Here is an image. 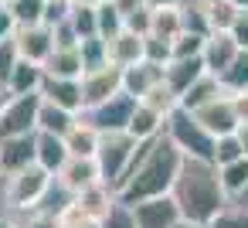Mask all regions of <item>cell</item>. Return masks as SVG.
Returning <instances> with one entry per match:
<instances>
[{"mask_svg":"<svg viewBox=\"0 0 248 228\" xmlns=\"http://www.w3.org/2000/svg\"><path fill=\"white\" fill-rule=\"evenodd\" d=\"M180 167H184V153L170 143L167 133H160L156 140L143 143V150H140L129 177L116 191V197L129 208L140 201H150V197H167L180 177Z\"/></svg>","mask_w":248,"mask_h":228,"instance_id":"6da1fadb","label":"cell"},{"mask_svg":"<svg viewBox=\"0 0 248 228\" xmlns=\"http://www.w3.org/2000/svg\"><path fill=\"white\" fill-rule=\"evenodd\" d=\"M170 197L177 201L180 214L187 221H197V225H211L214 214L231 201L224 184H221L217 163H211V160H184Z\"/></svg>","mask_w":248,"mask_h":228,"instance_id":"7a4b0ae2","label":"cell"},{"mask_svg":"<svg viewBox=\"0 0 248 228\" xmlns=\"http://www.w3.org/2000/svg\"><path fill=\"white\" fill-rule=\"evenodd\" d=\"M140 150H143V143L133 140L129 133H102L99 150H95V163H99L102 184H109L112 191H119L123 180L129 177V170H133Z\"/></svg>","mask_w":248,"mask_h":228,"instance_id":"3957f363","label":"cell"},{"mask_svg":"<svg viewBox=\"0 0 248 228\" xmlns=\"http://www.w3.org/2000/svg\"><path fill=\"white\" fill-rule=\"evenodd\" d=\"M163 133L170 136V143L184 153V160H211L214 163V136L201 126V119L190 109H173L167 116Z\"/></svg>","mask_w":248,"mask_h":228,"instance_id":"277c9868","label":"cell"},{"mask_svg":"<svg viewBox=\"0 0 248 228\" xmlns=\"http://www.w3.org/2000/svg\"><path fill=\"white\" fill-rule=\"evenodd\" d=\"M51 184H55V177L45 167H38V163H31L28 170L14 174V177H4V204H7V211L11 214L34 211Z\"/></svg>","mask_w":248,"mask_h":228,"instance_id":"5b68a950","label":"cell"},{"mask_svg":"<svg viewBox=\"0 0 248 228\" xmlns=\"http://www.w3.org/2000/svg\"><path fill=\"white\" fill-rule=\"evenodd\" d=\"M38 113H41V92L11 96V102L0 109V140L38 133Z\"/></svg>","mask_w":248,"mask_h":228,"instance_id":"8992f818","label":"cell"},{"mask_svg":"<svg viewBox=\"0 0 248 228\" xmlns=\"http://www.w3.org/2000/svg\"><path fill=\"white\" fill-rule=\"evenodd\" d=\"M136 106H140V99L119 92V96H112L109 102L85 109L82 119H85L89 126H95L99 133H126V130H129V119H133V113H136Z\"/></svg>","mask_w":248,"mask_h":228,"instance_id":"52a82bcc","label":"cell"},{"mask_svg":"<svg viewBox=\"0 0 248 228\" xmlns=\"http://www.w3.org/2000/svg\"><path fill=\"white\" fill-rule=\"evenodd\" d=\"M123 92V68L116 65H106V68H92L82 75V99H85V109L92 106H102L109 102L112 96Z\"/></svg>","mask_w":248,"mask_h":228,"instance_id":"ba28073f","label":"cell"},{"mask_svg":"<svg viewBox=\"0 0 248 228\" xmlns=\"http://www.w3.org/2000/svg\"><path fill=\"white\" fill-rule=\"evenodd\" d=\"M194 116L201 119V126H204L214 140H217V136H231V133H238V130H241L231 96H217V99H211L207 106L194 109Z\"/></svg>","mask_w":248,"mask_h":228,"instance_id":"9c48e42d","label":"cell"},{"mask_svg":"<svg viewBox=\"0 0 248 228\" xmlns=\"http://www.w3.org/2000/svg\"><path fill=\"white\" fill-rule=\"evenodd\" d=\"M133 214H136V225L140 228H177L180 225V208L177 201L167 194V197H150V201H140L133 204Z\"/></svg>","mask_w":248,"mask_h":228,"instance_id":"30bf717a","label":"cell"},{"mask_svg":"<svg viewBox=\"0 0 248 228\" xmlns=\"http://www.w3.org/2000/svg\"><path fill=\"white\" fill-rule=\"evenodd\" d=\"M14 45L21 51V58L34 62V65H45L55 51V34L48 24H34V28H17L14 34Z\"/></svg>","mask_w":248,"mask_h":228,"instance_id":"8fae6325","label":"cell"},{"mask_svg":"<svg viewBox=\"0 0 248 228\" xmlns=\"http://www.w3.org/2000/svg\"><path fill=\"white\" fill-rule=\"evenodd\" d=\"M41 99L68 109V113H85V99H82V79H58V75H48L45 72V82H41Z\"/></svg>","mask_w":248,"mask_h":228,"instance_id":"7c38bea8","label":"cell"},{"mask_svg":"<svg viewBox=\"0 0 248 228\" xmlns=\"http://www.w3.org/2000/svg\"><path fill=\"white\" fill-rule=\"evenodd\" d=\"M34 136L38 133L0 140V177H14L34 163Z\"/></svg>","mask_w":248,"mask_h":228,"instance_id":"4fadbf2b","label":"cell"},{"mask_svg":"<svg viewBox=\"0 0 248 228\" xmlns=\"http://www.w3.org/2000/svg\"><path fill=\"white\" fill-rule=\"evenodd\" d=\"M68 143H65V136H55V133H38L34 136V163L38 167H45L51 177H58L62 174V167L68 163Z\"/></svg>","mask_w":248,"mask_h":228,"instance_id":"5bb4252c","label":"cell"},{"mask_svg":"<svg viewBox=\"0 0 248 228\" xmlns=\"http://www.w3.org/2000/svg\"><path fill=\"white\" fill-rule=\"evenodd\" d=\"M238 51H241V48L234 45V38H231L228 31H214V34L204 41V55H201V58H204V65H207V75H214V79H217V75H221V72L238 58Z\"/></svg>","mask_w":248,"mask_h":228,"instance_id":"9a60e30c","label":"cell"},{"mask_svg":"<svg viewBox=\"0 0 248 228\" xmlns=\"http://www.w3.org/2000/svg\"><path fill=\"white\" fill-rule=\"evenodd\" d=\"M99 180H102V174H99L95 157H68V163L58 174V184H65L72 194H82L85 187H92Z\"/></svg>","mask_w":248,"mask_h":228,"instance_id":"2e32d148","label":"cell"},{"mask_svg":"<svg viewBox=\"0 0 248 228\" xmlns=\"http://www.w3.org/2000/svg\"><path fill=\"white\" fill-rule=\"evenodd\" d=\"M116 201H119V197H116V191H112L109 184H102V180H99V184H92V187H85L82 194H75V208H78L89 221H95V225H99L112 208H116Z\"/></svg>","mask_w":248,"mask_h":228,"instance_id":"e0dca14e","label":"cell"},{"mask_svg":"<svg viewBox=\"0 0 248 228\" xmlns=\"http://www.w3.org/2000/svg\"><path fill=\"white\" fill-rule=\"evenodd\" d=\"M207 75V65H204V58H173L167 68H163V82L173 89V96L180 99L197 79H204Z\"/></svg>","mask_w":248,"mask_h":228,"instance_id":"ac0fdd59","label":"cell"},{"mask_svg":"<svg viewBox=\"0 0 248 228\" xmlns=\"http://www.w3.org/2000/svg\"><path fill=\"white\" fill-rule=\"evenodd\" d=\"M163 68L167 65H153V62H140L133 68H123V92L133 96V99H143L150 89H156L163 82Z\"/></svg>","mask_w":248,"mask_h":228,"instance_id":"d6986e66","label":"cell"},{"mask_svg":"<svg viewBox=\"0 0 248 228\" xmlns=\"http://www.w3.org/2000/svg\"><path fill=\"white\" fill-rule=\"evenodd\" d=\"M143 62V38L133 31H123L109 41V65L116 68H133Z\"/></svg>","mask_w":248,"mask_h":228,"instance_id":"ffe728a7","label":"cell"},{"mask_svg":"<svg viewBox=\"0 0 248 228\" xmlns=\"http://www.w3.org/2000/svg\"><path fill=\"white\" fill-rule=\"evenodd\" d=\"M41 82H45V65H34L28 58H21L7 79V92L11 96H28V92H41Z\"/></svg>","mask_w":248,"mask_h":228,"instance_id":"44dd1931","label":"cell"},{"mask_svg":"<svg viewBox=\"0 0 248 228\" xmlns=\"http://www.w3.org/2000/svg\"><path fill=\"white\" fill-rule=\"evenodd\" d=\"M78 123V113H68L48 99H41V113H38V133H55V136H68L72 126Z\"/></svg>","mask_w":248,"mask_h":228,"instance_id":"7402d4cb","label":"cell"},{"mask_svg":"<svg viewBox=\"0 0 248 228\" xmlns=\"http://www.w3.org/2000/svg\"><path fill=\"white\" fill-rule=\"evenodd\" d=\"M163 126H167V116H160L156 109H150V106H136V113H133V119H129V136L133 140H140V143H150V140H156L160 133H163Z\"/></svg>","mask_w":248,"mask_h":228,"instance_id":"603a6c76","label":"cell"},{"mask_svg":"<svg viewBox=\"0 0 248 228\" xmlns=\"http://www.w3.org/2000/svg\"><path fill=\"white\" fill-rule=\"evenodd\" d=\"M45 72L48 75H58V79H82L85 75V65H82L78 48H55L51 58L45 62Z\"/></svg>","mask_w":248,"mask_h":228,"instance_id":"cb8c5ba5","label":"cell"},{"mask_svg":"<svg viewBox=\"0 0 248 228\" xmlns=\"http://www.w3.org/2000/svg\"><path fill=\"white\" fill-rule=\"evenodd\" d=\"M99 140H102V133H99L95 126H89L82 116H78V123L72 126V133L65 136V143H68V153H72V157H95Z\"/></svg>","mask_w":248,"mask_h":228,"instance_id":"d4e9b609","label":"cell"},{"mask_svg":"<svg viewBox=\"0 0 248 228\" xmlns=\"http://www.w3.org/2000/svg\"><path fill=\"white\" fill-rule=\"evenodd\" d=\"M217 96H228L224 89H221V82L214 79V75H204V79H197L184 96H180V109H201V106H207L211 99H217Z\"/></svg>","mask_w":248,"mask_h":228,"instance_id":"484cf974","label":"cell"},{"mask_svg":"<svg viewBox=\"0 0 248 228\" xmlns=\"http://www.w3.org/2000/svg\"><path fill=\"white\" fill-rule=\"evenodd\" d=\"M217 174H221V184H224L231 201H241L248 194V157H241L228 167H217Z\"/></svg>","mask_w":248,"mask_h":228,"instance_id":"4316f807","label":"cell"},{"mask_svg":"<svg viewBox=\"0 0 248 228\" xmlns=\"http://www.w3.org/2000/svg\"><path fill=\"white\" fill-rule=\"evenodd\" d=\"M221 89L228 96H238V92H248V51H238V58L217 75Z\"/></svg>","mask_w":248,"mask_h":228,"instance_id":"83f0119b","label":"cell"},{"mask_svg":"<svg viewBox=\"0 0 248 228\" xmlns=\"http://www.w3.org/2000/svg\"><path fill=\"white\" fill-rule=\"evenodd\" d=\"M180 21H184L187 34H197V38H211L214 34L207 4H180Z\"/></svg>","mask_w":248,"mask_h":228,"instance_id":"f1b7e54d","label":"cell"},{"mask_svg":"<svg viewBox=\"0 0 248 228\" xmlns=\"http://www.w3.org/2000/svg\"><path fill=\"white\" fill-rule=\"evenodd\" d=\"M68 21H72L78 41H85V38H99V14H95V7H89V4H75V0H72Z\"/></svg>","mask_w":248,"mask_h":228,"instance_id":"f546056e","label":"cell"},{"mask_svg":"<svg viewBox=\"0 0 248 228\" xmlns=\"http://www.w3.org/2000/svg\"><path fill=\"white\" fill-rule=\"evenodd\" d=\"M17 28H34V24H45V7L48 0H14V4H7Z\"/></svg>","mask_w":248,"mask_h":228,"instance_id":"4dcf8cb0","label":"cell"},{"mask_svg":"<svg viewBox=\"0 0 248 228\" xmlns=\"http://www.w3.org/2000/svg\"><path fill=\"white\" fill-rule=\"evenodd\" d=\"M78 55H82L85 72L106 68L109 65V41L106 38H85V41H78Z\"/></svg>","mask_w":248,"mask_h":228,"instance_id":"1f68e13d","label":"cell"},{"mask_svg":"<svg viewBox=\"0 0 248 228\" xmlns=\"http://www.w3.org/2000/svg\"><path fill=\"white\" fill-rule=\"evenodd\" d=\"M95 14H99V38L112 41L116 34H123V31H126V17L116 11V4H112V0L99 4V7H95Z\"/></svg>","mask_w":248,"mask_h":228,"instance_id":"d6a6232c","label":"cell"},{"mask_svg":"<svg viewBox=\"0 0 248 228\" xmlns=\"http://www.w3.org/2000/svg\"><path fill=\"white\" fill-rule=\"evenodd\" d=\"M150 34H160V38H177L184 34V21H180V7H163V11H153V31Z\"/></svg>","mask_w":248,"mask_h":228,"instance_id":"836d02e7","label":"cell"},{"mask_svg":"<svg viewBox=\"0 0 248 228\" xmlns=\"http://www.w3.org/2000/svg\"><path fill=\"white\" fill-rule=\"evenodd\" d=\"M207 228H248V204L245 201H228Z\"/></svg>","mask_w":248,"mask_h":228,"instance_id":"e575fe53","label":"cell"},{"mask_svg":"<svg viewBox=\"0 0 248 228\" xmlns=\"http://www.w3.org/2000/svg\"><path fill=\"white\" fill-rule=\"evenodd\" d=\"M140 102H143V106H150V109H156L160 116H170L173 109H180V99L173 96V89H170L167 82H160L156 89H150Z\"/></svg>","mask_w":248,"mask_h":228,"instance_id":"d590c367","label":"cell"},{"mask_svg":"<svg viewBox=\"0 0 248 228\" xmlns=\"http://www.w3.org/2000/svg\"><path fill=\"white\" fill-rule=\"evenodd\" d=\"M143 58L153 65H170L173 62V41L160 38V34H146L143 38Z\"/></svg>","mask_w":248,"mask_h":228,"instance_id":"8d00e7d4","label":"cell"},{"mask_svg":"<svg viewBox=\"0 0 248 228\" xmlns=\"http://www.w3.org/2000/svg\"><path fill=\"white\" fill-rule=\"evenodd\" d=\"M241 157H245V143H241L238 133L214 140V163H217V167H228V163H234V160H241Z\"/></svg>","mask_w":248,"mask_h":228,"instance_id":"74e56055","label":"cell"},{"mask_svg":"<svg viewBox=\"0 0 248 228\" xmlns=\"http://www.w3.org/2000/svg\"><path fill=\"white\" fill-rule=\"evenodd\" d=\"M207 14H211V28H214V31H231V24H234V17H238L241 11L231 4V0H224V4H211Z\"/></svg>","mask_w":248,"mask_h":228,"instance_id":"f35d334b","label":"cell"},{"mask_svg":"<svg viewBox=\"0 0 248 228\" xmlns=\"http://www.w3.org/2000/svg\"><path fill=\"white\" fill-rule=\"evenodd\" d=\"M204 41L207 38H197V34H177L173 38V58H201L204 55Z\"/></svg>","mask_w":248,"mask_h":228,"instance_id":"ab89813d","label":"cell"},{"mask_svg":"<svg viewBox=\"0 0 248 228\" xmlns=\"http://www.w3.org/2000/svg\"><path fill=\"white\" fill-rule=\"evenodd\" d=\"M99 228H140V225H136L133 208H129V204H123V201H116V208L99 221Z\"/></svg>","mask_w":248,"mask_h":228,"instance_id":"60d3db41","label":"cell"},{"mask_svg":"<svg viewBox=\"0 0 248 228\" xmlns=\"http://www.w3.org/2000/svg\"><path fill=\"white\" fill-rule=\"evenodd\" d=\"M17 62H21V51H17L14 38L11 41H0V85H7V79H11V72H14Z\"/></svg>","mask_w":248,"mask_h":228,"instance_id":"b9f144b4","label":"cell"},{"mask_svg":"<svg viewBox=\"0 0 248 228\" xmlns=\"http://www.w3.org/2000/svg\"><path fill=\"white\" fill-rule=\"evenodd\" d=\"M126 31H133V34L146 38V34L153 31V11H150V7H140V11H133V14L126 17Z\"/></svg>","mask_w":248,"mask_h":228,"instance_id":"7bdbcfd3","label":"cell"},{"mask_svg":"<svg viewBox=\"0 0 248 228\" xmlns=\"http://www.w3.org/2000/svg\"><path fill=\"white\" fill-rule=\"evenodd\" d=\"M51 34H55V48H78V34H75V28H72L68 17L62 24H55Z\"/></svg>","mask_w":248,"mask_h":228,"instance_id":"ee69618b","label":"cell"},{"mask_svg":"<svg viewBox=\"0 0 248 228\" xmlns=\"http://www.w3.org/2000/svg\"><path fill=\"white\" fill-rule=\"evenodd\" d=\"M228 34L234 38V45H238L241 51H248V11H241V14L234 17V24H231Z\"/></svg>","mask_w":248,"mask_h":228,"instance_id":"f6af8a7d","label":"cell"},{"mask_svg":"<svg viewBox=\"0 0 248 228\" xmlns=\"http://www.w3.org/2000/svg\"><path fill=\"white\" fill-rule=\"evenodd\" d=\"M14 34H17V21L7 4H0V41H11Z\"/></svg>","mask_w":248,"mask_h":228,"instance_id":"bcb514c9","label":"cell"},{"mask_svg":"<svg viewBox=\"0 0 248 228\" xmlns=\"http://www.w3.org/2000/svg\"><path fill=\"white\" fill-rule=\"evenodd\" d=\"M62 228H99V225H95V221H89V218L72 204V208L65 211V218H62Z\"/></svg>","mask_w":248,"mask_h":228,"instance_id":"7dc6e473","label":"cell"},{"mask_svg":"<svg viewBox=\"0 0 248 228\" xmlns=\"http://www.w3.org/2000/svg\"><path fill=\"white\" fill-rule=\"evenodd\" d=\"M231 102H234L238 123H241V126H248V92H238V96H231Z\"/></svg>","mask_w":248,"mask_h":228,"instance_id":"c3c4849f","label":"cell"},{"mask_svg":"<svg viewBox=\"0 0 248 228\" xmlns=\"http://www.w3.org/2000/svg\"><path fill=\"white\" fill-rule=\"evenodd\" d=\"M116 4V11L123 14V17H129L133 11H140V7H146V0H112Z\"/></svg>","mask_w":248,"mask_h":228,"instance_id":"681fc988","label":"cell"},{"mask_svg":"<svg viewBox=\"0 0 248 228\" xmlns=\"http://www.w3.org/2000/svg\"><path fill=\"white\" fill-rule=\"evenodd\" d=\"M0 228H21V221H17L7 208H0Z\"/></svg>","mask_w":248,"mask_h":228,"instance_id":"f907efd6","label":"cell"},{"mask_svg":"<svg viewBox=\"0 0 248 228\" xmlns=\"http://www.w3.org/2000/svg\"><path fill=\"white\" fill-rule=\"evenodd\" d=\"M150 11H163V7H180V0H146Z\"/></svg>","mask_w":248,"mask_h":228,"instance_id":"816d5d0a","label":"cell"},{"mask_svg":"<svg viewBox=\"0 0 248 228\" xmlns=\"http://www.w3.org/2000/svg\"><path fill=\"white\" fill-rule=\"evenodd\" d=\"M11 102V92H7V85H0V109H4Z\"/></svg>","mask_w":248,"mask_h":228,"instance_id":"f5cc1de1","label":"cell"},{"mask_svg":"<svg viewBox=\"0 0 248 228\" xmlns=\"http://www.w3.org/2000/svg\"><path fill=\"white\" fill-rule=\"evenodd\" d=\"M238 136H241V143H245V157H248V126H241Z\"/></svg>","mask_w":248,"mask_h":228,"instance_id":"db71d44e","label":"cell"},{"mask_svg":"<svg viewBox=\"0 0 248 228\" xmlns=\"http://www.w3.org/2000/svg\"><path fill=\"white\" fill-rule=\"evenodd\" d=\"M177 228H207V225H197V221H187V218H180V225Z\"/></svg>","mask_w":248,"mask_h":228,"instance_id":"11a10c76","label":"cell"},{"mask_svg":"<svg viewBox=\"0 0 248 228\" xmlns=\"http://www.w3.org/2000/svg\"><path fill=\"white\" fill-rule=\"evenodd\" d=\"M75 4H89V7H99V4H106V0H75Z\"/></svg>","mask_w":248,"mask_h":228,"instance_id":"9f6ffc18","label":"cell"},{"mask_svg":"<svg viewBox=\"0 0 248 228\" xmlns=\"http://www.w3.org/2000/svg\"><path fill=\"white\" fill-rule=\"evenodd\" d=\"M231 4H234L238 11H248V0H231Z\"/></svg>","mask_w":248,"mask_h":228,"instance_id":"6f0895ef","label":"cell"},{"mask_svg":"<svg viewBox=\"0 0 248 228\" xmlns=\"http://www.w3.org/2000/svg\"><path fill=\"white\" fill-rule=\"evenodd\" d=\"M180 4H204V0H180Z\"/></svg>","mask_w":248,"mask_h":228,"instance_id":"680465c9","label":"cell"},{"mask_svg":"<svg viewBox=\"0 0 248 228\" xmlns=\"http://www.w3.org/2000/svg\"><path fill=\"white\" fill-rule=\"evenodd\" d=\"M241 201H245V204H248V194H245V197H241Z\"/></svg>","mask_w":248,"mask_h":228,"instance_id":"91938a15","label":"cell"},{"mask_svg":"<svg viewBox=\"0 0 248 228\" xmlns=\"http://www.w3.org/2000/svg\"><path fill=\"white\" fill-rule=\"evenodd\" d=\"M4 4H14V0H4Z\"/></svg>","mask_w":248,"mask_h":228,"instance_id":"94428289","label":"cell"},{"mask_svg":"<svg viewBox=\"0 0 248 228\" xmlns=\"http://www.w3.org/2000/svg\"><path fill=\"white\" fill-rule=\"evenodd\" d=\"M65 4H72V0H65Z\"/></svg>","mask_w":248,"mask_h":228,"instance_id":"6125c7cd","label":"cell"},{"mask_svg":"<svg viewBox=\"0 0 248 228\" xmlns=\"http://www.w3.org/2000/svg\"><path fill=\"white\" fill-rule=\"evenodd\" d=\"M0 4H4V0H0Z\"/></svg>","mask_w":248,"mask_h":228,"instance_id":"be15d7a7","label":"cell"}]
</instances>
